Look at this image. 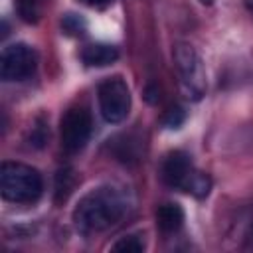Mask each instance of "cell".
<instances>
[{
    "mask_svg": "<svg viewBox=\"0 0 253 253\" xmlns=\"http://www.w3.org/2000/svg\"><path fill=\"white\" fill-rule=\"evenodd\" d=\"M125 213V196L113 186H99L79 200L77 208L73 210V221L81 233H95L117 225Z\"/></svg>",
    "mask_w": 253,
    "mask_h": 253,
    "instance_id": "1",
    "label": "cell"
},
{
    "mask_svg": "<svg viewBox=\"0 0 253 253\" xmlns=\"http://www.w3.org/2000/svg\"><path fill=\"white\" fill-rule=\"evenodd\" d=\"M243 4H245V8H247V12L253 16V0H243Z\"/></svg>",
    "mask_w": 253,
    "mask_h": 253,
    "instance_id": "17",
    "label": "cell"
},
{
    "mask_svg": "<svg viewBox=\"0 0 253 253\" xmlns=\"http://www.w3.org/2000/svg\"><path fill=\"white\" fill-rule=\"evenodd\" d=\"M174 65L178 69L180 83L186 95L192 99H200L206 93V71L198 51L190 43H176Z\"/></svg>",
    "mask_w": 253,
    "mask_h": 253,
    "instance_id": "4",
    "label": "cell"
},
{
    "mask_svg": "<svg viewBox=\"0 0 253 253\" xmlns=\"http://www.w3.org/2000/svg\"><path fill=\"white\" fill-rule=\"evenodd\" d=\"M81 59L87 67H107L119 59V49L111 43H89L83 47Z\"/></svg>",
    "mask_w": 253,
    "mask_h": 253,
    "instance_id": "8",
    "label": "cell"
},
{
    "mask_svg": "<svg viewBox=\"0 0 253 253\" xmlns=\"http://www.w3.org/2000/svg\"><path fill=\"white\" fill-rule=\"evenodd\" d=\"M200 2H202V4H211L213 0H200Z\"/></svg>",
    "mask_w": 253,
    "mask_h": 253,
    "instance_id": "18",
    "label": "cell"
},
{
    "mask_svg": "<svg viewBox=\"0 0 253 253\" xmlns=\"http://www.w3.org/2000/svg\"><path fill=\"white\" fill-rule=\"evenodd\" d=\"M186 121V111L180 107V105H174L166 111V115L162 117V125L166 128H180Z\"/></svg>",
    "mask_w": 253,
    "mask_h": 253,
    "instance_id": "14",
    "label": "cell"
},
{
    "mask_svg": "<svg viewBox=\"0 0 253 253\" xmlns=\"http://www.w3.org/2000/svg\"><path fill=\"white\" fill-rule=\"evenodd\" d=\"M247 241H249V243H247V247H249V249H253V223H251V227H249V233H247Z\"/></svg>",
    "mask_w": 253,
    "mask_h": 253,
    "instance_id": "16",
    "label": "cell"
},
{
    "mask_svg": "<svg viewBox=\"0 0 253 253\" xmlns=\"http://www.w3.org/2000/svg\"><path fill=\"white\" fill-rule=\"evenodd\" d=\"M42 174L22 162H4L0 168V192L2 198L14 204H32L42 196Z\"/></svg>",
    "mask_w": 253,
    "mask_h": 253,
    "instance_id": "2",
    "label": "cell"
},
{
    "mask_svg": "<svg viewBox=\"0 0 253 253\" xmlns=\"http://www.w3.org/2000/svg\"><path fill=\"white\" fill-rule=\"evenodd\" d=\"M79 2L89 6V8H95V10H105L107 6L113 4V0H79Z\"/></svg>",
    "mask_w": 253,
    "mask_h": 253,
    "instance_id": "15",
    "label": "cell"
},
{
    "mask_svg": "<svg viewBox=\"0 0 253 253\" xmlns=\"http://www.w3.org/2000/svg\"><path fill=\"white\" fill-rule=\"evenodd\" d=\"M71 188H73V174H71V170H69V168H65V170H59V174H57V184H55L57 202L65 200V198L69 196Z\"/></svg>",
    "mask_w": 253,
    "mask_h": 253,
    "instance_id": "13",
    "label": "cell"
},
{
    "mask_svg": "<svg viewBox=\"0 0 253 253\" xmlns=\"http://www.w3.org/2000/svg\"><path fill=\"white\" fill-rule=\"evenodd\" d=\"M142 249H144V237L140 233L125 235L113 245V251H121V253H140Z\"/></svg>",
    "mask_w": 253,
    "mask_h": 253,
    "instance_id": "11",
    "label": "cell"
},
{
    "mask_svg": "<svg viewBox=\"0 0 253 253\" xmlns=\"http://www.w3.org/2000/svg\"><path fill=\"white\" fill-rule=\"evenodd\" d=\"M49 0H16V10H18V16L26 22V24H36L45 6H47Z\"/></svg>",
    "mask_w": 253,
    "mask_h": 253,
    "instance_id": "10",
    "label": "cell"
},
{
    "mask_svg": "<svg viewBox=\"0 0 253 253\" xmlns=\"http://www.w3.org/2000/svg\"><path fill=\"white\" fill-rule=\"evenodd\" d=\"M101 117L107 123H123L130 111V91L123 77H109L97 89Z\"/></svg>",
    "mask_w": 253,
    "mask_h": 253,
    "instance_id": "5",
    "label": "cell"
},
{
    "mask_svg": "<svg viewBox=\"0 0 253 253\" xmlns=\"http://www.w3.org/2000/svg\"><path fill=\"white\" fill-rule=\"evenodd\" d=\"M38 65V53L28 43H10L0 55V77L8 83L28 79Z\"/></svg>",
    "mask_w": 253,
    "mask_h": 253,
    "instance_id": "7",
    "label": "cell"
},
{
    "mask_svg": "<svg viewBox=\"0 0 253 253\" xmlns=\"http://www.w3.org/2000/svg\"><path fill=\"white\" fill-rule=\"evenodd\" d=\"M93 130L91 113L85 107H71L61 117L59 125V136H61V148L69 154H75L85 148L89 142Z\"/></svg>",
    "mask_w": 253,
    "mask_h": 253,
    "instance_id": "6",
    "label": "cell"
},
{
    "mask_svg": "<svg viewBox=\"0 0 253 253\" xmlns=\"http://www.w3.org/2000/svg\"><path fill=\"white\" fill-rule=\"evenodd\" d=\"M162 180L166 186L188 192L196 198H206L211 190V180L208 174L194 168L190 156L182 150L170 152L162 162Z\"/></svg>",
    "mask_w": 253,
    "mask_h": 253,
    "instance_id": "3",
    "label": "cell"
},
{
    "mask_svg": "<svg viewBox=\"0 0 253 253\" xmlns=\"http://www.w3.org/2000/svg\"><path fill=\"white\" fill-rule=\"evenodd\" d=\"M61 28H63V32H65L67 36H81V34L85 32L87 24H85V20H83L79 14H71V12H69V14L63 16Z\"/></svg>",
    "mask_w": 253,
    "mask_h": 253,
    "instance_id": "12",
    "label": "cell"
},
{
    "mask_svg": "<svg viewBox=\"0 0 253 253\" xmlns=\"http://www.w3.org/2000/svg\"><path fill=\"white\" fill-rule=\"evenodd\" d=\"M184 223V210L176 202H166L156 210V225L162 233H176Z\"/></svg>",
    "mask_w": 253,
    "mask_h": 253,
    "instance_id": "9",
    "label": "cell"
}]
</instances>
